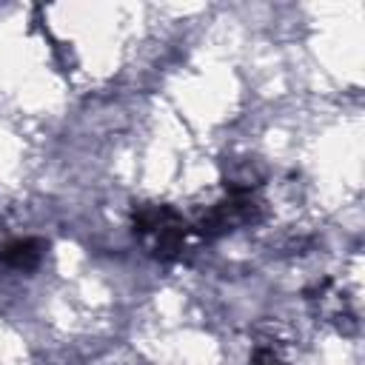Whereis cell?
Segmentation results:
<instances>
[{
	"instance_id": "7a4b0ae2",
	"label": "cell",
	"mask_w": 365,
	"mask_h": 365,
	"mask_svg": "<svg viewBox=\"0 0 365 365\" xmlns=\"http://www.w3.org/2000/svg\"><path fill=\"white\" fill-rule=\"evenodd\" d=\"M254 365H282V359H279L274 351H268V348H257Z\"/></svg>"
},
{
	"instance_id": "6da1fadb",
	"label": "cell",
	"mask_w": 365,
	"mask_h": 365,
	"mask_svg": "<svg viewBox=\"0 0 365 365\" xmlns=\"http://www.w3.org/2000/svg\"><path fill=\"white\" fill-rule=\"evenodd\" d=\"M134 234L140 242L163 262L182 259L197 240L191 222L182 217L180 208L168 202H140L134 205Z\"/></svg>"
}]
</instances>
